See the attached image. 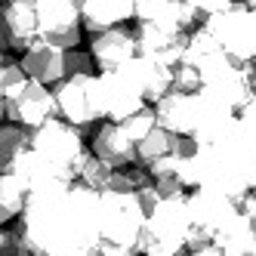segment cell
Masks as SVG:
<instances>
[{
	"instance_id": "52a82bcc",
	"label": "cell",
	"mask_w": 256,
	"mask_h": 256,
	"mask_svg": "<svg viewBox=\"0 0 256 256\" xmlns=\"http://www.w3.org/2000/svg\"><path fill=\"white\" fill-rule=\"evenodd\" d=\"M188 210H192V222H194L192 226V238H188V250L213 244L216 238L241 216L238 200L219 194L213 188H194L188 194Z\"/></svg>"
},
{
	"instance_id": "8992f818",
	"label": "cell",
	"mask_w": 256,
	"mask_h": 256,
	"mask_svg": "<svg viewBox=\"0 0 256 256\" xmlns=\"http://www.w3.org/2000/svg\"><path fill=\"white\" fill-rule=\"evenodd\" d=\"M31 148L40 152L52 167H59L74 182L80 176L84 160L93 154V148L84 145V133L78 126H71L68 120H62V118H52L44 126H38V130H34V139H31Z\"/></svg>"
},
{
	"instance_id": "83f0119b",
	"label": "cell",
	"mask_w": 256,
	"mask_h": 256,
	"mask_svg": "<svg viewBox=\"0 0 256 256\" xmlns=\"http://www.w3.org/2000/svg\"><path fill=\"white\" fill-rule=\"evenodd\" d=\"M0 256H31L25 241H22V234L16 228L4 226V232H0Z\"/></svg>"
},
{
	"instance_id": "484cf974",
	"label": "cell",
	"mask_w": 256,
	"mask_h": 256,
	"mask_svg": "<svg viewBox=\"0 0 256 256\" xmlns=\"http://www.w3.org/2000/svg\"><path fill=\"white\" fill-rule=\"evenodd\" d=\"M112 173H114V167H108L105 160H99L96 154H90V158L84 160V167H80L78 182H84V186L96 188V192H105V188H108V179H112Z\"/></svg>"
},
{
	"instance_id": "5b68a950",
	"label": "cell",
	"mask_w": 256,
	"mask_h": 256,
	"mask_svg": "<svg viewBox=\"0 0 256 256\" xmlns=\"http://www.w3.org/2000/svg\"><path fill=\"white\" fill-rule=\"evenodd\" d=\"M56 112L62 120L78 126L84 139L93 133V126L105 120V102H102V84L99 74H74L56 84Z\"/></svg>"
},
{
	"instance_id": "f1b7e54d",
	"label": "cell",
	"mask_w": 256,
	"mask_h": 256,
	"mask_svg": "<svg viewBox=\"0 0 256 256\" xmlns=\"http://www.w3.org/2000/svg\"><path fill=\"white\" fill-rule=\"evenodd\" d=\"M176 170H179V158L170 152V154H164V158H158L152 167H148V173H152V179H167V176H176Z\"/></svg>"
},
{
	"instance_id": "277c9868",
	"label": "cell",
	"mask_w": 256,
	"mask_h": 256,
	"mask_svg": "<svg viewBox=\"0 0 256 256\" xmlns=\"http://www.w3.org/2000/svg\"><path fill=\"white\" fill-rule=\"evenodd\" d=\"M148 222L139 192H102V241L142 253V232Z\"/></svg>"
},
{
	"instance_id": "7a4b0ae2",
	"label": "cell",
	"mask_w": 256,
	"mask_h": 256,
	"mask_svg": "<svg viewBox=\"0 0 256 256\" xmlns=\"http://www.w3.org/2000/svg\"><path fill=\"white\" fill-rule=\"evenodd\" d=\"M198 160L204 176L200 188H213L232 200H241L256 188V136L244 130L241 120L213 145H200Z\"/></svg>"
},
{
	"instance_id": "4fadbf2b",
	"label": "cell",
	"mask_w": 256,
	"mask_h": 256,
	"mask_svg": "<svg viewBox=\"0 0 256 256\" xmlns=\"http://www.w3.org/2000/svg\"><path fill=\"white\" fill-rule=\"evenodd\" d=\"M136 22H152L176 34H192L200 22V12L188 0H136Z\"/></svg>"
},
{
	"instance_id": "ba28073f",
	"label": "cell",
	"mask_w": 256,
	"mask_h": 256,
	"mask_svg": "<svg viewBox=\"0 0 256 256\" xmlns=\"http://www.w3.org/2000/svg\"><path fill=\"white\" fill-rule=\"evenodd\" d=\"M204 25L213 31V38L232 59L238 62L256 59V10H250L244 0H238L222 12L207 16Z\"/></svg>"
},
{
	"instance_id": "d590c367",
	"label": "cell",
	"mask_w": 256,
	"mask_h": 256,
	"mask_svg": "<svg viewBox=\"0 0 256 256\" xmlns=\"http://www.w3.org/2000/svg\"><path fill=\"white\" fill-rule=\"evenodd\" d=\"M253 226H256V222H253Z\"/></svg>"
},
{
	"instance_id": "6da1fadb",
	"label": "cell",
	"mask_w": 256,
	"mask_h": 256,
	"mask_svg": "<svg viewBox=\"0 0 256 256\" xmlns=\"http://www.w3.org/2000/svg\"><path fill=\"white\" fill-rule=\"evenodd\" d=\"M16 232L31 256H65L74 250H99L102 244V192L74 182L28 198Z\"/></svg>"
},
{
	"instance_id": "9c48e42d",
	"label": "cell",
	"mask_w": 256,
	"mask_h": 256,
	"mask_svg": "<svg viewBox=\"0 0 256 256\" xmlns=\"http://www.w3.org/2000/svg\"><path fill=\"white\" fill-rule=\"evenodd\" d=\"M38 22H40V40H50L62 50L80 46L84 16L78 0H38Z\"/></svg>"
},
{
	"instance_id": "8fae6325",
	"label": "cell",
	"mask_w": 256,
	"mask_h": 256,
	"mask_svg": "<svg viewBox=\"0 0 256 256\" xmlns=\"http://www.w3.org/2000/svg\"><path fill=\"white\" fill-rule=\"evenodd\" d=\"M102 84V102H105V120H126L130 114L142 112L148 99H145L142 86L136 84V78L126 68L118 71H102L99 74Z\"/></svg>"
},
{
	"instance_id": "ffe728a7",
	"label": "cell",
	"mask_w": 256,
	"mask_h": 256,
	"mask_svg": "<svg viewBox=\"0 0 256 256\" xmlns=\"http://www.w3.org/2000/svg\"><path fill=\"white\" fill-rule=\"evenodd\" d=\"M124 68L136 78V84L142 86V93H145V99H148V105H158L173 90V68L164 65V62H158V59L136 56L133 62H126Z\"/></svg>"
},
{
	"instance_id": "e0dca14e",
	"label": "cell",
	"mask_w": 256,
	"mask_h": 256,
	"mask_svg": "<svg viewBox=\"0 0 256 256\" xmlns=\"http://www.w3.org/2000/svg\"><path fill=\"white\" fill-rule=\"evenodd\" d=\"M22 68L28 71L31 80L40 84H62L68 78V50L50 44V40H34L25 52H22Z\"/></svg>"
},
{
	"instance_id": "e575fe53",
	"label": "cell",
	"mask_w": 256,
	"mask_h": 256,
	"mask_svg": "<svg viewBox=\"0 0 256 256\" xmlns=\"http://www.w3.org/2000/svg\"><path fill=\"white\" fill-rule=\"evenodd\" d=\"M65 256H99V250H74V253H65Z\"/></svg>"
},
{
	"instance_id": "f546056e",
	"label": "cell",
	"mask_w": 256,
	"mask_h": 256,
	"mask_svg": "<svg viewBox=\"0 0 256 256\" xmlns=\"http://www.w3.org/2000/svg\"><path fill=\"white\" fill-rule=\"evenodd\" d=\"M188 4L200 12V16H213V12H222L228 10L232 4H238V0H188Z\"/></svg>"
},
{
	"instance_id": "836d02e7",
	"label": "cell",
	"mask_w": 256,
	"mask_h": 256,
	"mask_svg": "<svg viewBox=\"0 0 256 256\" xmlns=\"http://www.w3.org/2000/svg\"><path fill=\"white\" fill-rule=\"evenodd\" d=\"M188 256H226V253H222V247L213 241V244H204V247H192Z\"/></svg>"
},
{
	"instance_id": "7c38bea8",
	"label": "cell",
	"mask_w": 256,
	"mask_h": 256,
	"mask_svg": "<svg viewBox=\"0 0 256 256\" xmlns=\"http://www.w3.org/2000/svg\"><path fill=\"white\" fill-rule=\"evenodd\" d=\"M34 40H40L38 0H12L0 10V46L25 52Z\"/></svg>"
},
{
	"instance_id": "d6986e66",
	"label": "cell",
	"mask_w": 256,
	"mask_h": 256,
	"mask_svg": "<svg viewBox=\"0 0 256 256\" xmlns=\"http://www.w3.org/2000/svg\"><path fill=\"white\" fill-rule=\"evenodd\" d=\"M80 16H84V28L90 34H99L136 19V0H84Z\"/></svg>"
},
{
	"instance_id": "d4e9b609",
	"label": "cell",
	"mask_w": 256,
	"mask_h": 256,
	"mask_svg": "<svg viewBox=\"0 0 256 256\" xmlns=\"http://www.w3.org/2000/svg\"><path fill=\"white\" fill-rule=\"evenodd\" d=\"M120 126H124V133L133 139V145L142 142V139L158 126V112H154V105H145L142 112H136V114L126 118V120H120Z\"/></svg>"
},
{
	"instance_id": "5bb4252c",
	"label": "cell",
	"mask_w": 256,
	"mask_h": 256,
	"mask_svg": "<svg viewBox=\"0 0 256 256\" xmlns=\"http://www.w3.org/2000/svg\"><path fill=\"white\" fill-rule=\"evenodd\" d=\"M90 52H93L99 71H118V68H124L126 62H133L139 56L136 31H130L126 25L99 31V34L90 38Z\"/></svg>"
},
{
	"instance_id": "3957f363",
	"label": "cell",
	"mask_w": 256,
	"mask_h": 256,
	"mask_svg": "<svg viewBox=\"0 0 256 256\" xmlns=\"http://www.w3.org/2000/svg\"><path fill=\"white\" fill-rule=\"evenodd\" d=\"M192 210L188 198H164L148 213L142 232V253L145 256H182L188 253L192 238Z\"/></svg>"
},
{
	"instance_id": "ac0fdd59",
	"label": "cell",
	"mask_w": 256,
	"mask_h": 256,
	"mask_svg": "<svg viewBox=\"0 0 256 256\" xmlns=\"http://www.w3.org/2000/svg\"><path fill=\"white\" fill-rule=\"evenodd\" d=\"M90 148H93V154L99 160H105L108 167H114V170L136 164V145L124 133V126L118 120H105L93 133V145H90Z\"/></svg>"
},
{
	"instance_id": "2e32d148",
	"label": "cell",
	"mask_w": 256,
	"mask_h": 256,
	"mask_svg": "<svg viewBox=\"0 0 256 256\" xmlns=\"http://www.w3.org/2000/svg\"><path fill=\"white\" fill-rule=\"evenodd\" d=\"M136 50L139 56H148V59H158L164 65L176 68L182 52H186V44H188V34H176V31H167V28H158L152 22H136Z\"/></svg>"
},
{
	"instance_id": "cb8c5ba5",
	"label": "cell",
	"mask_w": 256,
	"mask_h": 256,
	"mask_svg": "<svg viewBox=\"0 0 256 256\" xmlns=\"http://www.w3.org/2000/svg\"><path fill=\"white\" fill-rule=\"evenodd\" d=\"M28 71L22 68V62H4L0 68V99H16L28 86Z\"/></svg>"
},
{
	"instance_id": "7402d4cb",
	"label": "cell",
	"mask_w": 256,
	"mask_h": 256,
	"mask_svg": "<svg viewBox=\"0 0 256 256\" xmlns=\"http://www.w3.org/2000/svg\"><path fill=\"white\" fill-rule=\"evenodd\" d=\"M31 139H34V130H28V126L12 120L4 124V130H0V167H10L22 152H28Z\"/></svg>"
},
{
	"instance_id": "9a60e30c",
	"label": "cell",
	"mask_w": 256,
	"mask_h": 256,
	"mask_svg": "<svg viewBox=\"0 0 256 256\" xmlns=\"http://www.w3.org/2000/svg\"><path fill=\"white\" fill-rule=\"evenodd\" d=\"M158 124L173 136H192L200 120V93H182V90H170L158 105Z\"/></svg>"
},
{
	"instance_id": "44dd1931",
	"label": "cell",
	"mask_w": 256,
	"mask_h": 256,
	"mask_svg": "<svg viewBox=\"0 0 256 256\" xmlns=\"http://www.w3.org/2000/svg\"><path fill=\"white\" fill-rule=\"evenodd\" d=\"M28 188L22 186V179L12 170H0V222H12L19 219L28 207Z\"/></svg>"
},
{
	"instance_id": "4316f807",
	"label": "cell",
	"mask_w": 256,
	"mask_h": 256,
	"mask_svg": "<svg viewBox=\"0 0 256 256\" xmlns=\"http://www.w3.org/2000/svg\"><path fill=\"white\" fill-rule=\"evenodd\" d=\"M96 59L90 50H68V78L74 74H93Z\"/></svg>"
},
{
	"instance_id": "603a6c76",
	"label": "cell",
	"mask_w": 256,
	"mask_h": 256,
	"mask_svg": "<svg viewBox=\"0 0 256 256\" xmlns=\"http://www.w3.org/2000/svg\"><path fill=\"white\" fill-rule=\"evenodd\" d=\"M170 152H173V133L164 130V126L158 124L142 142H136V164H139V167H152L158 158L170 154Z\"/></svg>"
},
{
	"instance_id": "30bf717a",
	"label": "cell",
	"mask_w": 256,
	"mask_h": 256,
	"mask_svg": "<svg viewBox=\"0 0 256 256\" xmlns=\"http://www.w3.org/2000/svg\"><path fill=\"white\" fill-rule=\"evenodd\" d=\"M0 114H4V124H22L28 130H38L46 120L59 118L56 112V93H50L46 84L40 80H28V86L22 90L16 99H4L0 102Z\"/></svg>"
},
{
	"instance_id": "1f68e13d",
	"label": "cell",
	"mask_w": 256,
	"mask_h": 256,
	"mask_svg": "<svg viewBox=\"0 0 256 256\" xmlns=\"http://www.w3.org/2000/svg\"><path fill=\"white\" fill-rule=\"evenodd\" d=\"M238 207H241V213L250 219V222H256V188H250L241 200H238Z\"/></svg>"
},
{
	"instance_id": "d6a6232c",
	"label": "cell",
	"mask_w": 256,
	"mask_h": 256,
	"mask_svg": "<svg viewBox=\"0 0 256 256\" xmlns=\"http://www.w3.org/2000/svg\"><path fill=\"white\" fill-rule=\"evenodd\" d=\"M99 256H136V253H133V250H126V247H118V244L102 241V244H99Z\"/></svg>"
},
{
	"instance_id": "4dcf8cb0",
	"label": "cell",
	"mask_w": 256,
	"mask_h": 256,
	"mask_svg": "<svg viewBox=\"0 0 256 256\" xmlns=\"http://www.w3.org/2000/svg\"><path fill=\"white\" fill-rule=\"evenodd\" d=\"M238 118H241V124H244V130H250L253 136H256V90H253V96L247 99V105L238 112Z\"/></svg>"
}]
</instances>
